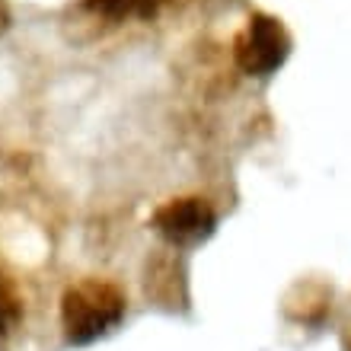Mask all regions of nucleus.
Segmentation results:
<instances>
[{"label": "nucleus", "instance_id": "obj_1", "mask_svg": "<svg viewBox=\"0 0 351 351\" xmlns=\"http://www.w3.org/2000/svg\"><path fill=\"white\" fill-rule=\"evenodd\" d=\"M128 313V297L109 278H80L61 294V329L74 348L99 342L121 326Z\"/></svg>", "mask_w": 351, "mask_h": 351}, {"label": "nucleus", "instance_id": "obj_2", "mask_svg": "<svg viewBox=\"0 0 351 351\" xmlns=\"http://www.w3.org/2000/svg\"><path fill=\"white\" fill-rule=\"evenodd\" d=\"M291 55V36L281 19L268 13H252L233 42V61L246 77H268Z\"/></svg>", "mask_w": 351, "mask_h": 351}, {"label": "nucleus", "instance_id": "obj_3", "mask_svg": "<svg viewBox=\"0 0 351 351\" xmlns=\"http://www.w3.org/2000/svg\"><path fill=\"white\" fill-rule=\"evenodd\" d=\"M150 223L169 246H198L217 227V211L211 208V202H204L198 195H182L160 204Z\"/></svg>", "mask_w": 351, "mask_h": 351}, {"label": "nucleus", "instance_id": "obj_4", "mask_svg": "<svg viewBox=\"0 0 351 351\" xmlns=\"http://www.w3.org/2000/svg\"><path fill=\"white\" fill-rule=\"evenodd\" d=\"M332 310V291L319 281H297L285 297V316L300 326H319Z\"/></svg>", "mask_w": 351, "mask_h": 351}, {"label": "nucleus", "instance_id": "obj_5", "mask_svg": "<svg viewBox=\"0 0 351 351\" xmlns=\"http://www.w3.org/2000/svg\"><path fill=\"white\" fill-rule=\"evenodd\" d=\"M77 13L96 26H119L128 16H138V0H77Z\"/></svg>", "mask_w": 351, "mask_h": 351}, {"label": "nucleus", "instance_id": "obj_6", "mask_svg": "<svg viewBox=\"0 0 351 351\" xmlns=\"http://www.w3.org/2000/svg\"><path fill=\"white\" fill-rule=\"evenodd\" d=\"M23 319V300L7 275H0V335H10Z\"/></svg>", "mask_w": 351, "mask_h": 351}, {"label": "nucleus", "instance_id": "obj_7", "mask_svg": "<svg viewBox=\"0 0 351 351\" xmlns=\"http://www.w3.org/2000/svg\"><path fill=\"white\" fill-rule=\"evenodd\" d=\"M0 3H3V0H0ZM0 19H3V13H0Z\"/></svg>", "mask_w": 351, "mask_h": 351}, {"label": "nucleus", "instance_id": "obj_8", "mask_svg": "<svg viewBox=\"0 0 351 351\" xmlns=\"http://www.w3.org/2000/svg\"><path fill=\"white\" fill-rule=\"evenodd\" d=\"M348 351H351V342H348Z\"/></svg>", "mask_w": 351, "mask_h": 351}]
</instances>
